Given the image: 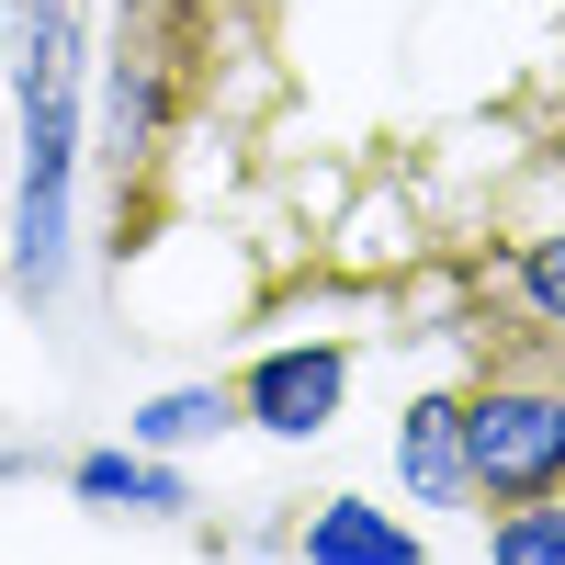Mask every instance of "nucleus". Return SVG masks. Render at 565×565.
I'll return each mask as SVG.
<instances>
[{
  "label": "nucleus",
  "mask_w": 565,
  "mask_h": 565,
  "mask_svg": "<svg viewBox=\"0 0 565 565\" xmlns=\"http://www.w3.org/2000/svg\"><path fill=\"white\" fill-rule=\"evenodd\" d=\"M463 452H476V498H554L565 487V385H487L463 407Z\"/></svg>",
  "instance_id": "f257e3e1"
},
{
  "label": "nucleus",
  "mask_w": 565,
  "mask_h": 565,
  "mask_svg": "<svg viewBox=\"0 0 565 565\" xmlns=\"http://www.w3.org/2000/svg\"><path fill=\"white\" fill-rule=\"evenodd\" d=\"M340 385H351V351H271L260 373H249V385H238V407L260 418V430H328V418H340Z\"/></svg>",
  "instance_id": "f03ea898"
},
{
  "label": "nucleus",
  "mask_w": 565,
  "mask_h": 565,
  "mask_svg": "<svg viewBox=\"0 0 565 565\" xmlns=\"http://www.w3.org/2000/svg\"><path fill=\"white\" fill-rule=\"evenodd\" d=\"M407 487L452 509V498H476V452H463V407L452 396H418L407 407Z\"/></svg>",
  "instance_id": "7ed1b4c3"
},
{
  "label": "nucleus",
  "mask_w": 565,
  "mask_h": 565,
  "mask_svg": "<svg viewBox=\"0 0 565 565\" xmlns=\"http://www.w3.org/2000/svg\"><path fill=\"white\" fill-rule=\"evenodd\" d=\"M306 554H317V565H418V543H407L396 521H373L362 498H328L317 532H306Z\"/></svg>",
  "instance_id": "20e7f679"
},
{
  "label": "nucleus",
  "mask_w": 565,
  "mask_h": 565,
  "mask_svg": "<svg viewBox=\"0 0 565 565\" xmlns=\"http://www.w3.org/2000/svg\"><path fill=\"white\" fill-rule=\"evenodd\" d=\"M226 385H181V396H159V407H136V441H204V430H226Z\"/></svg>",
  "instance_id": "39448f33"
},
{
  "label": "nucleus",
  "mask_w": 565,
  "mask_h": 565,
  "mask_svg": "<svg viewBox=\"0 0 565 565\" xmlns=\"http://www.w3.org/2000/svg\"><path fill=\"white\" fill-rule=\"evenodd\" d=\"M79 498H125V509H181V476H159V463H125V452H90V463H79Z\"/></svg>",
  "instance_id": "423d86ee"
},
{
  "label": "nucleus",
  "mask_w": 565,
  "mask_h": 565,
  "mask_svg": "<svg viewBox=\"0 0 565 565\" xmlns=\"http://www.w3.org/2000/svg\"><path fill=\"white\" fill-rule=\"evenodd\" d=\"M498 565H565V498L554 509H509V521H498Z\"/></svg>",
  "instance_id": "0eeeda50"
},
{
  "label": "nucleus",
  "mask_w": 565,
  "mask_h": 565,
  "mask_svg": "<svg viewBox=\"0 0 565 565\" xmlns=\"http://www.w3.org/2000/svg\"><path fill=\"white\" fill-rule=\"evenodd\" d=\"M521 306H532L543 328H565V238H543V249L521 260Z\"/></svg>",
  "instance_id": "6e6552de"
}]
</instances>
